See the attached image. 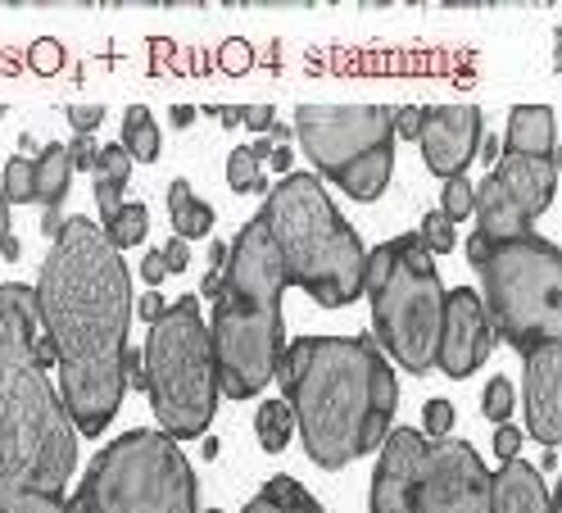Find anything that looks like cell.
I'll return each instance as SVG.
<instances>
[{
  "mask_svg": "<svg viewBox=\"0 0 562 513\" xmlns=\"http://www.w3.org/2000/svg\"><path fill=\"white\" fill-rule=\"evenodd\" d=\"M37 314L59 355L64 409L82 436H100L127 391L132 278L100 223L68 219L37 278Z\"/></svg>",
  "mask_w": 562,
  "mask_h": 513,
  "instance_id": "1",
  "label": "cell"
},
{
  "mask_svg": "<svg viewBox=\"0 0 562 513\" xmlns=\"http://www.w3.org/2000/svg\"><path fill=\"white\" fill-rule=\"evenodd\" d=\"M277 382L286 391L304 455L345 468L385 446L400 404L395 368L368 336H300L281 350Z\"/></svg>",
  "mask_w": 562,
  "mask_h": 513,
  "instance_id": "2",
  "label": "cell"
},
{
  "mask_svg": "<svg viewBox=\"0 0 562 513\" xmlns=\"http://www.w3.org/2000/svg\"><path fill=\"white\" fill-rule=\"evenodd\" d=\"M37 291L0 287V509L19 495H64L78 427L37 364Z\"/></svg>",
  "mask_w": 562,
  "mask_h": 513,
  "instance_id": "3",
  "label": "cell"
},
{
  "mask_svg": "<svg viewBox=\"0 0 562 513\" xmlns=\"http://www.w3.org/2000/svg\"><path fill=\"white\" fill-rule=\"evenodd\" d=\"M281 291H286V268H281L263 223L250 219L227 246L223 287L214 295V323H209L223 395L255 400L272 382L281 350H286Z\"/></svg>",
  "mask_w": 562,
  "mask_h": 513,
  "instance_id": "4",
  "label": "cell"
},
{
  "mask_svg": "<svg viewBox=\"0 0 562 513\" xmlns=\"http://www.w3.org/2000/svg\"><path fill=\"white\" fill-rule=\"evenodd\" d=\"M255 219L286 268V287L308 291L323 310H340L363 295L368 250L313 174H286Z\"/></svg>",
  "mask_w": 562,
  "mask_h": 513,
  "instance_id": "5",
  "label": "cell"
},
{
  "mask_svg": "<svg viewBox=\"0 0 562 513\" xmlns=\"http://www.w3.org/2000/svg\"><path fill=\"white\" fill-rule=\"evenodd\" d=\"M468 259L481 278V310L517 355L562 341V250L536 232L485 242L468 236Z\"/></svg>",
  "mask_w": 562,
  "mask_h": 513,
  "instance_id": "6",
  "label": "cell"
},
{
  "mask_svg": "<svg viewBox=\"0 0 562 513\" xmlns=\"http://www.w3.org/2000/svg\"><path fill=\"white\" fill-rule=\"evenodd\" d=\"M363 295L372 300L376 346L391 350L413 378H427L436 368V346H440L445 287L436 259L417 242V232H404L368 255Z\"/></svg>",
  "mask_w": 562,
  "mask_h": 513,
  "instance_id": "7",
  "label": "cell"
},
{
  "mask_svg": "<svg viewBox=\"0 0 562 513\" xmlns=\"http://www.w3.org/2000/svg\"><path fill=\"white\" fill-rule=\"evenodd\" d=\"M372 513H490V472L468 440L400 427L372 472Z\"/></svg>",
  "mask_w": 562,
  "mask_h": 513,
  "instance_id": "8",
  "label": "cell"
},
{
  "mask_svg": "<svg viewBox=\"0 0 562 513\" xmlns=\"http://www.w3.org/2000/svg\"><path fill=\"white\" fill-rule=\"evenodd\" d=\"M68 513H195V468L159 427H132L87 468Z\"/></svg>",
  "mask_w": 562,
  "mask_h": 513,
  "instance_id": "9",
  "label": "cell"
},
{
  "mask_svg": "<svg viewBox=\"0 0 562 513\" xmlns=\"http://www.w3.org/2000/svg\"><path fill=\"white\" fill-rule=\"evenodd\" d=\"M146 395L159 419V432L172 440L204 436L218 409V364L209 346V323L200 300L182 295L150 323L146 336Z\"/></svg>",
  "mask_w": 562,
  "mask_h": 513,
  "instance_id": "10",
  "label": "cell"
},
{
  "mask_svg": "<svg viewBox=\"0 0 562 513\" xmlns=\"http://www.w3.org/2000/svg\"><path fill=\"white\" fill-rule=\"evenodd\" d=\"M295 136L323 178L355 200H376L395 168V114L381 105H300Z\"/></svg>",
  "mask_w": 562,
  "mask_h": 513,
  "instance_id": "11",
  "label": "cell"
},
{
  "mask_svg": "<svg viewBox=\"0 0 562 513\" xmlns=\"http://www.w3.org/2000/svg\"><path fill=\"white\" fill-rule=\"evenodd\" d=\"M558 187V155H508L499 150L495 174L476 187V219L485 242H508V236L531 232V223L553 204Z\"/></svg>",
  "mask_w": 562,
  "mask_h": 513,
  "instance_id": "12",
  "label": "cell"
},
{
  "mask_svg": "<svg viewBox=\"0 0 562 513\" xmlns=\"http://www.w3.org/2000/svg\"><path fill=\"white\" fill-rule=\"evenodd\" d=\"M495 327H490L481 295L472 287L445 291V319H440V346H436V368L449 378H472V372L495 350Z\"/></svg>",
  "mask_w": 562,
  "mask_h": 513,
  "instance_id": "13",
  "label": "cell"
},
{
  "mask_svg": "<svg viewBox=\"0 0 562 513\" xmlns=\"http://www.w3.org/2000/svg\"><path fill=\"white\" fill-rule=\"evenodd\" d=\"M485 136L481 110L472 105H431L422 110V127H417V142H422V159L436 178H463V168L476 159V146Z\"/></svg>",
  "mask_w": 562,
  "mask_h": 513,
  "instance_id": "14",
  "label": "cell"
},
{
  "mask_svg": "<svg viewBox=\"0 0 562 513\" xmlns=\"http://www.w3.org/2000/svg\"><path fill=\"white\" fill-rule=\"evenodd\" d=\"M526 432L544 450L562 440V341L526 350Z\"/></svg>",
  "mask_w": 562,
  "mask_h": 513,
  "instance_id": "15",
  "label": "cell"
},
{
  "mask_svg": "<svg viewBox=\"0 0 562 513\" xmlns=\"http://www.w3.org/2000/svg\"><path fill=\"white\" fill-rule=\"evenodd\" d=\"M490 513H553L540 468L508 459L499 472H490Z\"/></svg>",
  "mask_w": 562,
  "mask_h": 513,
  "instance_id": "16",
  "label": "cell"
},
{
  "mask_svg": "<svg viewBox=\"0 0 562 513\" xmlns=\"http://www.w3.org/2000/svg\"><path fill=\"white\" fill-rule=\"evenodd\" d=\"M553 136H558V123H553L549 105H517L508 114V142H504V150L508 155H558Z\"/></svg>",
  "mask_w": 562,
  "mask_h": 513,
  "instance_id": "17",
  "label": "cell"
},
{
  "mask_svg": "<svg viewBox=\"0 0 562 513\" xmlns=\"http://www.w3.org/2000/svg\"><path fill=\"white\" fill-rule=\"evenodd\" d=\"M95 204H100V223L123 210V196H127V178H132V155L123 146H100L95 159Z\"/></svg>",
  "mask_w": 562,
  "mask_h": 513,
  "instance_id": "18",
  "label": "cell"
},
{
  "mask_svg": "<svg viewBox=\"0 0 562 513\" xmlns=\"http://www.w3.org/2000/svg\"><path fill=\"white\" fill-rule=\"evenodd\" d=\"M168 219H172V236L182 242H195V236L214 232V204H204L187 178H178L168 187Z\"/></svg>",
  "mask_w": 562,
  "mask_h": 513,
  "instance_id": "19",
  "label": "cell"
},
{
  "mask_svg": "<svg viewBox=\"0 0 562 513\" xmlns=\"http://www.w3.org/2000/svg\"><path fill=\"white\" fill-rule=\"evenodd\" d=\"M68 178H74V159H68V146L50 142L37 159H32V191L46 210H59L64 196H68Z\"/></svg>",
  "mask_w": 562,
  "mask_h": 513,
  "instance_id": "20",
  "label": "cell"
},
{
  "mask_svg": "<svg viewBox=\"0 0 562 513\" xmlns=\"http://www.w3.org/2000/svg\"><path fill=\"white\" fill-rule=\"evenodd\" d=\"M240 513H323V504L313 500V495L295 482V477L281 472V477H272V482H268L250 504H245Z\"/></svg>",
  "mask_w": 562,
  "mask_h": 513,
  "instance_id": "21",
  "label": "cell"
},
{
  "mask_svg": "<svg viewBox=\"0 0 562 513\" xmlns=\"http://www.w3.org/2000/svg\"><path fill=\"white\" fill-rule=\"evenodd\" d=\"M127 155H132V164H155L159 159V123H155V114L146 110V105H132L127 114H123V142H119Z\"/></svg>",
  "mask_w": 562,
  "mask_h": 513,
  "instance_id": "22",
  "label": "cell"
},
{
  "mask_svg": "<svg viewBox=\"0 0 562 513\" xmlns=\"http://www.w3.org/2000/svg\"><path fill=\"white\" fill-rule=\"evenodd\" d=\"M146 227H150V210H146V204H140V200H123V210H119V214H110V219L100 223L104 242H110L119 255L146 242Z\"/></svg>",
  "mask_w": 562,
  "mask_h": 513,
  "instance_id": "23",
  "label": "cell"
},
{
  "mask_svg": "<svg viewBox=\"0 0 562 513\" xmlns=\"http://www.w3.org/2000/svg\"><path fill=\"white\" fill-rule=\"evenodd\" d=\"M255 432H259V446H263L268 455H281V450H286V440H291V432H295L291 404H286V400H268V404H259Z\"/></svg>",
  "mask_w": 562,
  "mask_h": 513,
  "instance_id": "24",
  "label": "cell"
},
{
  "mask_svg": "<svg viewBox=\"0 0 562 513\" xmlns=\"http://www.w3.org/2000/svg\"><path fill=\"white\" fill-rule=\"evenodd\" d=\"M227 182H232V191H245V196L268 191V178H263V168H259V159H255L250 146H236L227 155Z\"/></svg>",
  "mask_w": 562,
  "mask_h": 513,
  "instance_id": "25",
  "label": "cell"
},
{
  "mask_svg": "<svg viewBox=\"0 0 562 513\" xmlns=\"http://www.w3.org/2000/svg\"><path fill=\"white\" fill-rule=\"evenodd\" d=\"M472 210H476V187L468 178H449L445 191H440V214L449 223H463Z\"/></svg>",
  "mask_w": 562,
  "mask_h": 513,
  "instance_id": "26",
  "label": "cell"
},
{
  "mask_svg": "<svg viewBox=\"0 0 562 513\" xmlns=\"http://www.w3.org/2000/svg\"><path fill=\"white\" fill-rule=\"evenodd\" d=\"M417 242L427 246V255H449L453 250V223L440 210H431L427 219L417 223Z\"/></svg>",
  "mask_w": 562,
  "mask_h": 513,
  "instance_id": "27",
  "label": "cell"
},
{
  "mask_svg": "<svg viewBox=\"0 0 562 513\" xmlns=\"http://www.w3.org/2000/svg\"><path fill=\"white\" fill-rule=\"evenodd\" d=\"M0 191H5L10 204H27V200H37V191H32V159L14 155L5 164V182H0Z\"/></svg>",
  "mask_w": 562,
  "mask_h": 513,
  "instance_id": "28",
  "label": "cell"
},
{
  "mask_svg": "<svg viewBox=\"0 0 562 513\" xmlns=\"http://www.w3.org/2000/svg\"><path fill=\"white\" fill-rule=\"evenodd\" d=\"M513 382L508 378H490V387H485V395H481V414L490 419V423H508V414H513Z\"/></svg>",
  "mask_w": 562,
  "mask_h": 513,
  "instance_id": "29",
  "label": "cell"
},
{
  "mask_svg": "<svg viewBox=\"0 0 562 513\" xmlns=\"http://www.w3.org/2000/svg\"><path fill=\"white\" fill-rule=\"evenodd\" d=\"M422 436L427 440H449L453 436V404L449 400H427V409H422Z\"/></svg>",
  "mask_w": 562,
  "mask_h": 513,
  "instance_id": "30",
  "label": "cell"
},
{
  "mask_svg": "<svg viewBox=\"0 0 562 513\" xmlns=\"http://www.w3.org/2000/svg\"><path fill=\"white\" fill-rule=\"evenodd\" d=\"M0 513H68V504H64V495H19Z\"/></svg>",
  "mask_w": 562,
  "mask_h": 513,
  "instance_id": "31",
  "label": "cell"
},
{
  "mask_svg": "<svg viewBox=\"0 0 562 513\" xmlns=\"http://www.w3.org/2000/svg\"><path fill=\"white\" fill-rule=\"evenodd\" d=\"M68 159H74V174H78V168H82V174H91L95 159H100L95 136H74V142H68Z\"/></svg>",
  "mask_w": 562,
  "mask_h": 513,
  "instance_id": "32",
  "label": "cell"
},
{
  "mask_svg": "<svg viewBox=\"0 0 562 513\" xmlns=\"http://www.w3.org/2000/svg\"><path fill=\"white\" fill-rule=\"evenodd\" d=\"M159 255H164V268H168V272H187V264H191V250H187L182 236H168Z\"/></svg>",
  "mask_w": 562,
  "mask_h": 513,
  "instance_id": "33",
  "label": "cell"
},
{
  "mask_svg": "<svg viewBox=\"0 0 562 513\" xmlns=\"http://www.w3.org/2000/svg\"><path fill=\"white\" fill-rule=\"evenodd\" d=\"M100 119H104L100 105H74V110H68V123H74L78 136H91V132L100 127Z\"/></svg>",
  "mask_w": 562,
  "mask_h": 513,
  "instance_id": "34",
  "label": "cell"
},
{
  "mask_svg": "<svg viewBox=\"0 0 562 513\" xmlns=\"http://www.w3.org/2000/svg\"><path fill=\"white\" fill-rule=\"evenodd\" d=\"M521 440H526V436H521L517 427H508V423H504V427L495 432V440H490V446H495V455H499V459L508 464V459H517V450H521Z\"/></svg>",
  "mask_w": 562,
  "mask_h": 513,
  "instance_id": "35",
  "label": "cell"
},
{
  "mask_svg": "<svg viewBox=\"0 0 562 513\" xmlns=\"http://www.w3.org/2000/svg\"><path fill=\"white\" fill-rule=\"evenodd\" d=\"M59 64H64V55H59L55 42H37V46H32V68H37V74H55Z\"/></svg>",
  "mask_w": 562,
  "mask_h": 513,
  "instance_id": "36",
  "label": "cell"
},
{
  "mask_svg": "<svg viewBox=\"0 0 562 513\" xmlns=\"http://www.w3.org/2000/svg\"><path fill=\"white\" fill-rule=\"evenodd\" d=\"M391 114H395V142H400V136H413V142H417L422 110H417V105H408V110H391Z\"/></svg>",
  "mask_w": 562,
  "mask_h": 513,
  "instance_id": "37",
  "label": "cell"
},
{
  "mask_svg": "<svg viewBox=\"0 0 562 513\" xmlns=\"http://www.w3.org/2000/svg\"><path fill=\"white\" fill-rule=\"evenodd\" d=\"M240 123H245V127H255V132H263V136H268L277 119H272V110H268V105H250V110H240Z\"/></svg>",
  "mask_w": 562,
  "mask_h": 513,
  "instance_id": "38",
  "label": "cell"
},
{
  "mask_svg": "<svg viewBox=\"0 0 562 513\" xmlns=\"http://www.w3.org/2000/svg\"><path fill=\"white\" fill-rule=\"evenodd\" d=\"M164 272H168V268H164V255H159V250H150V255H146V264H140V278H146L150 287H159V282H164Z\"/></svg>",
  "mask_w": 562,
  "mask_h": 513,
  "instance_id": "39",
  "label": "cell"
},
{
  "mask_svg": "<svg viewBox=\"0 0 562 513\" xmlns=\"http://www.w3.org/2000/svg\"><path fill=\"white\" fill-rule=\"evenodd\" d=\"M499 150H504V142H499L495 132H490V136H481V146H476V159H485V168H490V164L499 159Z\"/></svg>",
  "mask_w": 562,
  "mask_h": 513,
  "instance_id": "40",
  "label": "cell"
},
{
  "mask_svg": "<svg viewBox=\"0 0 562 513\" xmlns=\"http://www.w3.org/2000/svg\"><path fill=\"white\" fill-rule=\"evenodd\" d=\"M37 364L42 368H59V355H55V341L50 336H37Z\"/></svg>",
  "mask_w": 562,
  "mask_h": 513,
  "instance_id": "41",
  "label": "cell"
},
{
  "mask_svg": "<svg viewBox=\"0 0 562 513\" xmlns=\"http://www.w3.org/2000/svg\"><path fill=\"white\" fill-rule=\"evenodd\" d=\"M136 314H140V319H146V323H155V319L164 314V295H146V300H140V304H136Z\"/></svg>",
  "mask_w": 562,
  "mask_h": 513,
  "instance_id": "42",
  "label": "cell"
},
{
  "mask_svg": "<svg viewBox=\"0 0 562 513\" xmlns=\"http://www.w3.org/2000/svg\"><path fill=\"white\" fill-rule=\"evenodd\" d=\"M272 168H277V174H291V159H295V150H286V146H272Z\"/></svg>",
  "mask_w": 562,
  "mask_h": 513,
  "instance_id": "43",
  "label": "cell"
},
{
  "mask_svg": "<svg viewBox=\"0 0 562 513\" xmlns=\"http://www.w3.org/2000/svg\"><path fill=\"white\" fill-rule=\"evenodd\" d=\"M64 223H68V219H64L59 210H46V219H42V232H46V236H50V242H55V236L64 232Z\"/></svg>",
  "mask_w": 562,
  "mask_h": 513,
  "instance_id": "44",
  "label": "cell"
},
{
  "mask_svg": "<svg viewBox=\"0 0 562 513\" xmlns=\"http://www.w3.org/2000/svg\"><path fill=\"white\" fill-rule=\"evenodd\" d=\"M5 242H10V200L0 191V250H5Z\"/></svg>",
  "mask_w": 562,
  "mask_h": 513,
  "instance_id": "45",
  "label": "cell"
},
{
  "mask_svg": "<svg viewBox=\"0 0 562 513\" xmlns=\"http://www.w3.org/2000/svg\"><path fill=\"white\" fill-rule=\"evenodd\" d=\"M168 119H172V127H191V123H195V110H191V105H172Z\"/></svg>",
  "mask_w": 562,
  "mask_h": 513,
  "instance_id": "46",
  "label": "cell"
},
{
  "mask_svg": "<svg viewBox=\"0 0 562 513\" xmlns=\"http://www.w3.org/2000/svg\"><path fill=\"white\" fill-rule=\"evenodd\" d=\"M209 264H214V272H223V264H227V242H214V246H209Z\"/></svg>",
  "mask_w": 562,
  "mask_h": 513,
  "instance_id": "47",
  "label": "cell"
},
{
  "mask_svg": "<svg viewBox=\"0 0 562 513\" xmlns=\"http://www.w3.org/2000/svg\"><path fill=\"white\" fill-rule=\"evenodd\" d=\"M218 287H223V272H209V278L200 282V295H209V300H214V295H218Z\"/></svg>",
  "mask_w": 562,
  "mask_h": 513,
  "instance_id": "48",
  "label": "cell"
},
{
  "mask_svg": "<svg viewBox=\"0 0 562 513\" xmlns=\"http://www.w3.org/2000/svg\"><path fill=\"white\" fill-rule=\"evenodd\" d=\"M223 59H227L232 68H240L245 59H250V51H245V46H227V51H223Z\"/></svg>",
  "mask_w": 562,
  "mask_h": 513,
  "instance_id": "49",
  "label": "cell"
},
{
  "mask_svg": "<svg viewBox=\"0 0 562 513\" xmlns=\"http://www.w3.org/2000/svg\"><path fill=\"white\" fill-rule=\"evenodd\" d=\"M19 250H23V246H19V236H10L5 250H0V259H14V264H19Z\"/></svg>",
  "mask_w": 562,
  "mask_h": 513,
  "instance_id": "50",
  "label": "cell"
},
{
  "mask_svg": "<svg viewBox=\"0 0 562 513\" xmlns=\"http://www.w3.org/2000/svg\"><path fill=\"white\" fill-rule=\"evenodd\" d=\"M218 119H223V127H236L240 123V110H214Z\"/></svg>",
  "mask_w": 562,
  "mask_h": 513,
  "instance_id": "51",
  "label": "cell"
},
{
  "mask_svg": "<svg viewBox=\"0 0 562 513\" xmlns=\"http://www.w3.org/2000/svg\"><path fill=\"white\" fill-rule=\"evenodd\" d=\"M0 119H5V110H0Z\"/></svg>",
  "mask_w": 562,
  "mask_h": 513,
  "instance_id": "52",
  "label": "cell"
},
{
  "mask_svg": "<svg viewBox=\"0 0 562 513\" xmlns=\"http://www.w3.org/2000/svg\"><path fill=\"white\" fill-rule=\"evenodd\" d=\"M209 513H218V509H209Z\"/></svg>",
  "mask_w": 562,
  "mask_h": 513,
  "instance_id": "53",
  "label": "cell"
}]
</instances>
